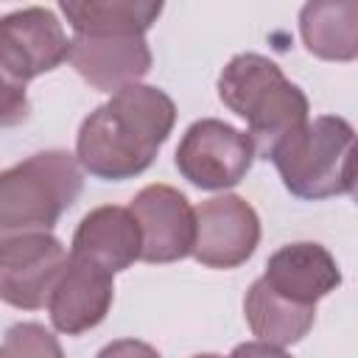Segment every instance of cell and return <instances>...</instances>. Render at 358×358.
<instances>
[{"label":"cell","instance_id":"3957f363","mask_svg":"<svg viewBox=\"0 0 358 358\" xmlns=\"http://www.w3.org/2000/svg\"><path fill=\"white\" fill-rule=\"evenodd\" d=\"M285 190L302 201H322L350 193L358 134L338 115H319L291 131L268 157Z\"/></svg>","mask_w":358,"mask_h":358},{"label":"cell","instance_id":"7a4b0ae2","mask_svg":"<svg viewBox=\"0 0 358 358\" xmlns=\"http://www.w3.org/2000/svg\"><path fill=\"white\" fill-rule=\"evenodd\" d=\"M218 98L232 115L246 120V134L263 159L310 120L308 95L285 78L274 59L260 53H238L227 62L218 76Z\"/></svg>","mask_w":358,"mask_h":358},{"label":"cell","instance_id":"8fae6325","mask_svg":"<svg viewBox=\"0 0 358 358\" xmlns=\"http://www.w3.org/2000/svg\"><path fill=\"white\" fill-rule=\"evenodd\" d=\"M151 48L143 36H73L70 64L101 92H120L151 70Z\"/></svg>","mask_w":358,"mask_h":358},{"label":"cell","instance_id":"7c38bea8","mask_svg":"<svg viewBox=\"0 0 358 358\" xmlns=\"http://www.w3.org/2000/svg\"><path fill=\"white\" fill-rule=\"evenodd\" d=\"M263 280L280 296L305 308H316L319 299L341 285V268L322 243L299 241L280 246L266 260Z\"/></svg>","mask_w":358,"mask_h":358},{"label":"cell","instance_id":"e0dca14e","mask_svg":"<svg viewBox=\"0 0 358 358\" xmlns=\"http://www.w3.org/2000/svg\"><path fill=\"white\" fill-rule=\"evenodd\" d=\"M0 358H64V352L50 330L36 322H20L6 330Z\"/></svg>","mask_w":358,"mask_h":358},{"label":"cell","instance_id":"52a82bcc","mask_svg":"<svg viewBox=\"0 0 358 358\" xmlns=\"http://www.w3.org/2000/svg\"><path fill=\"white\" fill-rule=\"evenodd\" d=\"M73 39L50 8H17L0 20V67L3 81L25 87L31 78L56 70L70 59Z\"/></svg>","mask_w":358,"mask_h":358},{"label":"cell","instance_id":"5b68a950","mask_svg":"<svg viewBox=\"0 0 358 358\" xmlns=\"http://www.w3.org/2000/svg\"><path fill=\"white\" fill-rule=\"evenodd\" d=\"M255 143L246 131L218 120L201 117L187 126L176 145V171L201 190L235 187L255 162Z\"/></svg>","mask_w":358,"mask_h":358},{"label":"cell","instance_id":"ac0fdd59","mask_svg":"<svg viewBox=\"0 0 358 358\" xmlns=\"http://www.w3.org/2000/svg\"><path fill=\"white\" fill-rule=\"evenodd\" d=\"M95 358H162L151 344L137 341V338H117L109 341Z\"/></svg>","mask_w":358,"mask_h":358},{"label":"cell","instance_id":"6da1fadb","mask_svg":"<svg viewBox=\"0 0 358 358\" xmlns=\"http://www.w3.org/2000/svg\"><path fill=\"white\" fill-rule=\"evenodd\" d=\"M176 103L151 84H131L92 109L76 134L81 168L103 182L140 176L173 131Z\"/></svg>","mask_w":358,"mask_h":358},{"label":"cell","instance_id":"8992f818","mask_svg":"<svg viewBox=\"0 0 358 358\" xmlns=\"http://www.w3.org/2000/svg\"><path fill=\"white\" fill-rule=\"evenodd\" d=\"M70 255L50 232L3 235L0 246V296L20 310L48 308L50 294Z\"/></svg>","mask_w":358,"mask_h":358},{"label":"cell","instance_id":"d6986e66","mask_svg":"<svg viewBox=\"0 0 358 358\" xmlns=\"http://www.w3.org/2000/svg\"><path fill=\"white\" fill-rule=\"evenodd\" d=\"M28 112V101H25V87H14L3 81V126H14L17 120H22Z\"/></svg>","mask_w":358,"mask_h":358},{"label":"cell","instance_id":"9c48e42d","mask_svg":"<svg viewBox=\"0 0 358 358\" xmlns=\"http://www.w3.org/2000/svg\"><path fill=\"white\" fill-rule=\"evenodd\" d=\"M129 210L143 232L145 263H176L193 255L196 210L185 193L171 185H148L131 199Z\"/></svg>","mask_w":358,"mask_h":358},{"label":"cell","instance_id":"4fadbf2b","mask_svg":"<svg viewBox=\"0 0 358 358\" xmlns=\"http://www.w3.org/2000/svg\"><path fill=\"white\" fill-rule=\"evenodd\" d=\"M70 255L90 260L112 274L143 260V232L129 207L103 204L90 210L70 243Z\"/></svg>","mask_w":358,"mask_h":358},{"label":"cell","instance_id":"7402d4cb","mask_svg":"<svg viewBox=\"0 0 358 358\" xmlns=\"http://www.w3.org/2000/svg\"><path fill=\"white\" fill-rule=\"evenodd\" d=\"M193 358H224V355H215V352H201V355H193Z\"/></svg>","mask_w":358,"mask_h":358},{"label":"cell","instance_id":"ba28073f","mask_svg":"<svg viewBox=\"0 0 358 358\" xmlns=\"http://www.w3.org/2000/svg\"><path fill=\"white\" fill-rule=\"evenodd\" d=\"M260 243V218L255 207L224 193L196 207V243L193 257L207 268H238Z\"/></svg>","mask_w":358,"mask_h":358},{"label":"cell","instance_id":"277c9868","mask_svg":"<svg viewBox=\"0 0 358 358\" xmlns=\"http://www.w3.org/2000/svg\"><path fill=\"white\" fill-rule=\"evenodd\" d=\"M84 187V168L62 148L39 151L0 173V229L48 232Z\"/></svg>","mask_w":358,"mask_h":358},{"label":"cell","instance_id":"44dd1931","mask_svg":"<svg viewBox=\"0 0 358 358\" xmlns=\"http://www.w3.org/2000/svg\"><path fill=\"white\" fill-rule=\"evenodd\" d=\"M350 196L358 204V159H355V173H352V185H350Z\"/></svg>","mask_w":358,"mask_h":358},{"label":"cell","instance_id":"5bb4252c","mask_svg":"<svg viewBox=\"0 0 358 358\" xmlns=\"http://www.w3.org/2000/svg\"><path fill=\"white\" fill-rule=\"evenodd\" d=\"M299 36L308 53L324 62L358 59V3L313 0L299 8Z\"/></svg>","mask_w":358,"mask_h":358},{"label":"cell","instance_id":"30bf717a","mask_svg":"<svg viewBox=\"0 0 358 358\" xmlns=\"http://www.w3.org/2000/svg\"><path fill=\"white\" fill-rule=\"evenodd\" d=\"M112 299H115L112 271L70 255V260L50 294L48 316L59 333L81 336L106 319Z\"/></svg>","mask_w":358,"mask_h":358},{"label":"cell","instance_id":"ffe728a7","mask_svg":"<svg viewBox=\"0 0 358 358\" xmlns=\"http://www.w3.org/2000/svg\"><path fill=\"white\" fill-rule=\"evenodd\" d=\"M229 358H291V355L282 347H274L266 341H243L229 352Z\"/></svg>","mask_w":358,"mask_h":358},{"label":"cell","instance_id":"9a60e30c","mask_svg":"<svg viewBox=\"0 0 358 358\" xmlns=\"http://www.w3.org/2000/svg\"><path fill=\"white\" fill-rule=\"evenodd\" d=\"M59 8L78 36H143L162 14L154 0H62Z\"/></svg>","mask_w":358,"mask_h":358},{"label":"cell","instance_id":"2e32d148","mask_svg":"<svg viewBox=\"0 0 358 358\" xmlns=\"http://www.w3.org/2000/svg\"><path fill=\"white\" fill-rule=\"evenodd\" d=\"M243 316L252 336H257V341L274 347H291L310 333L316 322V308H305L280 296L277 291L268 288L263 277H257L243 296Z\"/></svg>","mask_w":358,"mask_h":358}]
</instances>
